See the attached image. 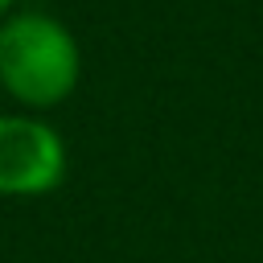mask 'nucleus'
I'll return each instance as SVG.
<instances>
[{"instance_id":"1","label":"nucleus","mask_w":263,"mask_h":263,"mask_svg":"<svg viewBox=\"0 0 263 263\" xmlns=\"http://www.w3.org/2000/svg\"><path fill=\"white\" fill-rule=\"evenodd\" d=\"M82 78L74 33L49 12H8L0 21V90L29 115L62 107Z\"/></svg>"},{"instance_id":"2","label":"nucleus","mask_w":263,"mask_h":263,"mask_svg":"<svg viewBox=\"0 0 263 263\" xmlns=\"http://www.w3.org/2000/svg\"><path fill=\"white\" fill-rule=\"evenodd\" d=\"M70 152L62 132L29 111L0 115V197H45L66 181Z\"/></svg>"},{"instance_id":"3","label":"nucleus","mask_w":263,"mask_h":263,"mask_svg":"<svg viewBox=\"0 0 263 263\" xmlns=\"http://www.w3.org/2000/svg\"><path fill=\"white\" fill-rule=\"evenodd\" d=\"M8 12H16V0H0V21H4Z\"/></svg>"}]
</instances>
